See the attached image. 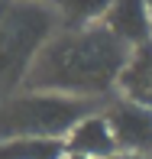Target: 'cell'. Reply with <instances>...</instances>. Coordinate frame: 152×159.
<instances>
[{"label": "cell", "mask_w": 152, "mask_h": 159, "mask_svg": "<svg viewBox=\"0 0 152 159\" xmlns=\"http://www.w3.org/2000/svg\"><path fill=\"white\" fill-rule=\"evenodd\" d=\"M129 46L110 36L100 23L65 30L39 49L26 71V91H49L68 98H97L120 81Z\"/></svg>", "instance_id": "cell-1"}, {"label": "cell", "mask_w": 152, "mask_h": 159, "mask_svg": "<svg viewBox=\"0 0 152 159\" xmlns=\"http://www.w3.org/2000/svg\"><path fill=\"white\" fill-rule=\"evenodd\" d=\"M55 36V13L39 0H0V94L23 84L39 49Z\"/></svg>", "instance_id": "cell-2"}, {"label": "cell", "mask_w": 152, "mask_h": 159, "mask_svg": "<svg viewBox=\"0 0 152 159\" xmlns=\"http://www.w3.org/2000/svg\"><path fill=\"white\" fill-rule=\"evenodd\" d=\"M91 98H68L49 91H26L0 104L3 140H62L78 120L91 114Z\"/></svg>", "instance_id": "cell-3"}, {"label": "cell", "mask_w": 152, "mask_h": 159, "mask_svg": "<svg viewBox=\"0 0 152 159\" xmlns=\"http://www.w3.org/2000/svg\"><path fill=\"white\" fill-rule=\"evenodd\" d=\"M104 120L113 133L117 149H126V153L152 149V107L136 104V101L126 98L120 104H113Z\"/></svg>", "instance_id": "cell-4"}, {"label": "cell", "mask_w": 152, "mask_h": 159, "mask_svg": "<svg viewBox=\"0 0 152 159\" xmlns=\"http://www.w3.org/2000/svg\"><path fill=\"white\" fill-rule=\"evenodd\" d=\"M100 26L129 49H136V46L152 39V23H149V13H146L142 0H113L110 10L104 13Z\"/></svg>", "instance_id": "cell-5"}, {"label": "cell", "mask_w": 152, "mask_h": 159, "mask_svg": "<svg viewBox=\"0 0 152 159\" xmlns=\"http://www.w3.org/2000/svg\"><path fill=\"white\" fill-rule=\"evenodd\" d=\"M65 153L68 156H84V159H107L117 153V143H113V133L107 127L104 117L97 114H88L84 120H78L71 127V133L65 136Z\"/></svg>", "instance_id": "cell-6"}, {"label": "cell", "mask_w": 152, "mask_h": 159, "mask_svg": "<svg viewBox=\"0 0 152 159\" xmlns=\"http://www.w3.org/2000/svg\"><path fill=\"white\" fill-rule=\"evenodd\" d=\"M117 84L123 88V94L129 101L152 107V39L142 42V46H136V49H129L126 68L120 71Z\"/></svg>", "instance_id": "cell-7"}, {"label": "cell", "mask_w": 152, "mask_h": 159, "mask_svg": "<svg viewBox=\"0 0 152 159\" xmlns=\"http://www.w3.org/2000/svg\"><path fill=\"white\" fill-rule=\"evenodd\" d=\"M65 143L62 140H3L0 159H62Z\"/></svg>", "instance_id": "cell-8"}, {"label": "cell", "mask_w": 152, "mask_h": 159, "mask_svg": "<svg viewBox=\"0 0 152 159\" xmlns=\"http://www.w3.org/2000/svg\"><path fill=\"white\" fill-rule=\"evenodd\" d=\"M65 16L68 30H81V26H94V20H104L113 0H52Z\"/></svg>", "instance_id": "cell-9"}, {"label": "cell", "mask_w": 152, "mask_h": 159, "mask_svg": "<svg viewBox=\"0 0 152 159\" xmlns=\"http://www.w3.org/2000/svg\"><path fill=\"white\" fill-rule=\"evenodd\" d=\"M107 159H146V156H139V153H113V156H107Z\"/></svg>", "instance_id": "cell-10"}, {"label": "cell", "mask_w": 152, "mask_h": 159, "mask_svg": "<svg viewBox=\"0 0 152 159\" xmlns=\"http://www.w3.org/2000/svg\"><path fill=\"white\" fill-rule=\"evenodd\" d=\"M146 3V13H149V23H152V0H142Z\"/></svg>", "instance_id": "cell-11"}, {"label": "cell", "mask_w": 152, "mask_h": 159, "mask_svg": "<svg viewBox=\"0 0 152 159\" xmlns=\"http://www.w3.org/2000/svg\"><path fill=\"white\" fill-rule=\"evenodd\" d=\"M62 159H84V156H68V153H65V156H62Z\"/></svg>", "instance_id": "cell-12"}]
</instances>
